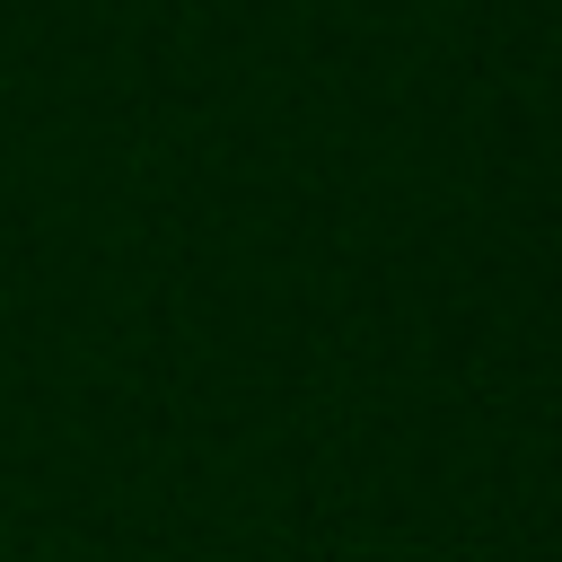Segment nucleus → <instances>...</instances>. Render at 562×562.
Returning <instances> with one entry per match:
<instances>
[]
</instances>
